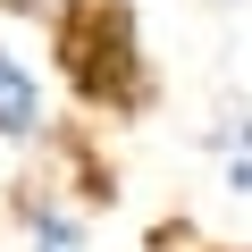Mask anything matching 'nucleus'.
Instances as JSON below:
<instances>
[{"label":"nucleus","instance_id":"1","mask_svg":"<svg viewBox=\"0 0 252 252\" xmlns=\"http://www.w3.org/2000/svg\"><path fill=\"white\" fill-rule=\"evenodd\" d=\"M51 51H59L67 93L93 118L152 109V59H143V34H135L126 0H59L51 9Z\"/></svg>","mask_w":252,"mask_h":252},{"label":"nucleus","instance_id":"2","mask_svg":"<svg viewBox=\"0 0 252 252\" xmlns=\"http://www.w3.org/2000/svg\"><path fill=\"white\" fill-rule=\"evenodd\" d=\"M9 210H17V227H26L34 252H84V244H93V210H84L59 177H26V185L9 193Z\"/></svg>","mask_w":252,"mask_h":252},{"label":"nucleus","instance_id":"3","mask_svg":"<svg viewBox=\"0 0 252 252\" xmlns=\"http://www.w3.org/2000/svg\"><path fill=\"white\" fill-rule=\"evenodd\" d=\"M51 135V93H42V76L0 42V143H42Z\"/></svg>","mask_w":252,"mask_h":252},{"label":"nucleus","instance_id":"4","mask_svg":"<svg viewBox=\"0 0 252 252\" xmlns=\"http://www.w3.org/2000/svg\"><path fill=\"white\" fill-rule=\"evenodd\" d=\"M202 152L219 160L227 193H252V101H244V93L210 109V126H202Z\"/></svg>","mask_w":252,"mask_h":252},{"label":"nucleus","instance_id":"5","mask_svg":"<svg viewBox=\"0 0 252 252\" xmlns=\"http://www.w3.org/2000/svg\"><path fill=\"white\" fill-rule=\"evenodd\" d=\"M210 9H244V0H210Z\"/></svg>","mask_w":252,"mask_h":252}]
</instances>
